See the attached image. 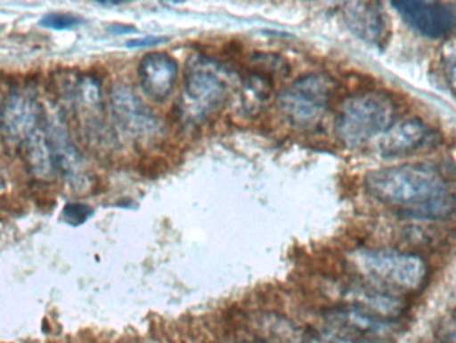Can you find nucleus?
I'll return each instance as SVG.
<instances>
[{"instance_id":"obj_1","label":"nucleus","mask_w":456,"mask_h":343,"mask_svg":"<svg viewBox=\"0 0 456 343\" xmlns=\"http://www.w3.org/2000/svg\"><path fill=\"white\" fill-rule=\"evenodd\" d=\"M364 187L374 200L409 218L447 219L456 214V192L434 169L398 165L371 170Z\"/></svg>"},{"instance_id":"obj_2","label":"nucleus","mask_w":456,"mask_h":343,"mask_svg":"<svg viewBox=\"0 0 456 343\" xmlns=\"http://www.w3.org/2000/svg\"><path fill=\"white\" fill-rule=\"evenodd\" d=\"M395 103L392 96L379 91H364L348 96L335 118L338 137L350 148L384 135L395 125Z\"/></svg>"},{"instance_id":"obj_3","label":"nucleus","mask_w":456,"mask_h":343,"mask_svg":"<svg viewBox=\"0 0 456 343\" xmlns=\"http://www.w3.org/2000/svg\"><path fill=\"white\" fill-rule=\"evenodd\" d=\"M222 67L208 57H191L184 76V91L177 106L178 117L199 123L222 109L228 87Z\"/></svg>"},{"instance_id":"obj_4","label":"nucleus","mask_w":456,"mask_h":343,"mask_svg":"<svg viewBox=\"0 0 456 343\" xmlns=\"http://www.w3.org/2000/svg\"><path fill=\"white\" fill-rule=\"evenodd\" d=\"M334 91L335 80L331 76L324 72L306 73L280 91L277 104L293 127L311 130L329 111Z\"/></svg>"},{"instance_id":"obj_5","label":"nucleus","mask_w":456,"mask_h":343,"mask_svg":"<svg viewBox=\"0 0 456 343\" xmlns=\"http://www.w3.org/2000/svg\"><path fill=\"white\" fill-rule=\"evenodd\" d=\"M359 271L382 285L416 290L427 279V264L421 257L389 249H361L353 254Z\"/></svg>"},{"instance_id":"obj_6","label":"nucleus","mask_w":456,"mask_h":343,"mask_svg":"<svg viewBox=\"0 0 456 343\" xmlns=\"http://www.w3.org/2000/svg\"><path fill=\"white\" fill-rule=\"evenodd\" d=\"M326 324L337 339L348 343H368L392 334L395 329L393 319L358 305L332 308L324 314Z\"/></svg>"},{"instance_id":"obj_7","label":"nucleus","mask_w":456,"mask_h":343,"mask_svg":"<svg viewBox=\"0 0 456 343\" xmlns=\"http://www.w3.org/2000/svg\"><path fill=\"white\" fill-rule=\"evenodd\" d=\"M110 107L120 130L136 143H148L161 133L159 119L153 110L128 86L118 84L112 88Z\"/></svg>"},{"instance_id":"obj_8","label":"nucleus","mask_w":456,"mask_h":343,"mask_svg":"<svg viewBox=\"0 0 456 343\" xmlns=\"http://www.w3.org/2000/svg\"><path fill=\"white\" fill-rule=\"evenodd\" d=\"M403 22L427 38L439 39L456 31V2L393 0Z\"/></svg>"},{"instance_id":"obj_9","label":"nucleus","mask_w":456,"mask_h":343,"mask_svg":"<svg viewBox=\"0 0 456 343\" xmlns=\"http://www.w3.org/2000/svg\"><path fill=\"white\" fill-rule=\"evenodd\" d=\"M41 107L25 91H12L0 103V135L10 143H22L38 130Z\"/></svg>"},{"instance_id":"obj_10","label":"nucleus","mask_w":456,"mask_h":343,"mask_svg":"<svg viewBox=\"0 0 456 343\" xmlns=\"http://www.w3.org/2000/svg\"><path fill=\"white\" fill-rule=\"evenodd\" d=\"M177 75V61L167 52H149L138 64L141 87L154 103H164L170 98Z\"/></svg>"},{"instance_id":"obj_11","label":"nucleus","mask_w":456,"mask_h":343,"mask_svg":"<svg viewBox=\"0 0 456 343\" xmlns=\"http://www.w3.org/2000/svg\"><path fill=\"white\" fill-rule=\"evenodd\" d=\"M436 137L434 130L427 123L413 118L395 123L389 132L382 135L379 151L387 159L411 156L431 145Z\"/></svg>"},{"instance_id":"obj_12","label":"nucleus","mask_w":456,"mask_h":343,"mask_svg":"<svg viewBox=\"0 0 456 343\" xmlns=\"http://www.w3.org/2000/svg\"><path fill=\"white\" fill-rule=\"evenodd\" d=\"M343 18L348 30L362 41L379 44L387 38V15L379 4L348 2L343 7Z\"/></svg>"},{"instance_id":"obj_13","label":"nucleus","mask_w":456,"mask_h":343,"mask_svg":"<svg viewBox=\"0 0 456 343\" xmlns=\"http://www.w3.org/2000/svg\"><path fill=\"white\" fill-rule=\"evenodd\" d=\"M46 133L53 149L57 172L69 183L70 187L78 191L84 190L88 185L89 177L80 151L70 143L67 133L61 128L56 127L52 133Z\"/></svg>"},{"instance_id":"obj_14","label":"nucleus","mask_w":456,"mask_h":343,"mask_svg":"<svg viewBox=\"0 0 456 343\" xmlns=\"http://www.w3.org/2000/svg\"><path fill=\"white\" fill-rule=\"evenodd\" d=\"M20 154L28 172L41 182H48L57 174L53 149L48 133L38 128L20 143Z\"/></svg>"},{"instance_id":"obj_15","label":"nucleus","mask_w":456,"mask_h":343,"mask_svg":"<svg viewBox=\"0 0 456 343\" xmlns=\"http://www.w3.org/2000/svg\"><path fill=\"white\" fill-rule=\"evenodd\" d=\"M94 208L86 203L65 204L61 211V221L69 226L77 227L93 218Z\"/></svg>"},{"instance_id":"obj_16","label":"nucleus","mask_w":456,"mask_h":343,"mask_svg":"<svg viewBox=\"0 0 456 343\" xmlns=\"http://www.w3.org/2000/svg\"><path fill=\"white\" fill-rule=\"evenodd\" d=\"M84 20L81 18L69 14H49L39 20V25L45 29H52V30H69V29L77 28L83 25Z\"/></svg>"},{"instance_id":"obj_17","label":"nucleus","mask_w":456,"mask_h":343,"mask_svg":"<svg viewBox=\"0 0 456 343\" xmlns=\"http://www.w3.org/2000/svg\"><path fill=\"white\" fill-rule=\"evenodd\" d=\"M167 41V37H145V38L131 39L126 44V46L133 49L151 48V46L159 45Z\"/></svg>"},{"instance_id":"obj_18","label":"nucleus","mask_w":456,"mask_h":343,"mask_svg":"<svg viewBox=\"0 0 456 343\" xmlns=\"http://www.w3.org/2000/svg\"><path fill=\"white\" fill-rule=\"evenodd\" d=\"M111 33L114 34H131V33H136V29L133 28V26H125V25H115L111 26V28L109 29Z\"/></svg>"},{"instance_id":"obj_19","label":"nucleus","mask_w":456,"mask_h":343,"mask_svg":"<svg viewBox=\"0 0 456 343\" xmlns=\"http://www.w3.org/2000/svg\"><path fill=\"white\" fill-rule=\"evenodd\" d=\"M451 81H452L453 87H456V64L453 65L452 68H451Z\"/></svg>"},{"instance_id":"obj_20","label":"nucleus","mask_w":456,"mask_h":343,"mask_svg":"<svg viewBox=\"0 0 456 343\" xmlns=\"http://www.w3.org/2000/svg\"><path fill=\"white\" fill-rule=\"evenodd\" d=\"M101 6H120L122 2H98Z\"/></svg>"}]
</instances>
